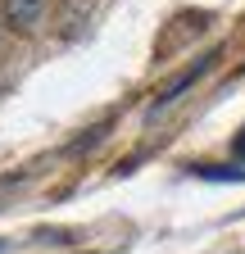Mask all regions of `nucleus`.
<instances>
[{"label": "nucleus", "instance_id": "nucleus-1", "mask_svg": "<svg viewBox=\"0 0 245 254\" xmlns=\"http://www.w3.org/2000/svg\"><path fill=\"white\" fill-rule=\"evenodd\" d=\"M0 18H5L9 32L27 37V32L41 27V18H46V0H5V5H0Z\"/></svg>", "mask_w": 245, "mask_h": 254}, {"label": "nucleus", "instance_id": "nucleus-2", "mask_svg": "<svg viewBox=\"0 0 245 254\" xmlns=\"http://www.w3.org/2000/svg\"><path fill=\"white\" fill-rule=\"evenodd\" d=\"M213 59H218V55H204L200 64H191V68H186V73H177V77H173V82H168V86H164V91L155 95V105H150V118H155V114H164V109H168V105H173V100H177V95H182V91H186V86H195V77H200V73L209 68V64H213Z\"/></svg>", "mask_w": 245, "mask_h": 254}, {"label": "nucleus", "instance_id": "nucleus-3", "mask_svg": "<svg viewBox=\"0 0 245 254\" xmlns=\"http://www.w3.org/2000/svg\"><path fill=\"white\" fill-rule=\"evenodd\" d=\"M191 173L209 177V182H245V168H223V164H195Z\"/></svg>", "mask_w": 245, "mask_h": 254}, {"label": "nucleus", "instance_id": "nucleus-4", "mask_svg": "<svg viewBox=\"0 0 245 254\" xmlns=\"http://www.w3.org/2000/svg\"><path fill=\"white\" fill-rule=\"evenodd\" d=\"M86 23V0H68V9H64V37H77Z\"/></svg>", "mask_w": 245, "mask_h": 254}, {"label": "nucleus", "instance_id": "nucleus-5", "mask_svg": "<svg viewBox=\"0 0 245 254\" xmlns=\"http://www.w3.org/2000/svg\"><path fill=\"white\" fill-rule=\"evenodd\" d=\"M37 241H41V245H64L68 232H37Z\"/></svg>", "mask_w": 245, "mask_h": 254}, {"label": "nucleus", "instance_id": "nucleus-6", "mask_svg": "<svg viewBox=\"0 0 245 254\" xmlns=\"http://www.w3.org/2000/svg\"><path fill=\"white\" fill-rule=\"evenodd\" d=\"M236 154H245V132H241V136H236Z\"/></svg>", "mask_w": 245, "mask_h": 254}]
</instances>
